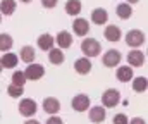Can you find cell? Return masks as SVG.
Listing matches in <instances>:
<instances>
[{
  "label": "cell",
  "instance_id": "cell-1",
  "mask_svg": "<svg viewBox=\"0 0 148 124\" xmlns=\"http://www.w3.org/2000/svg\"><path fill=\"white\" fill-rule=\"evenodd\" d=\"M81 52L84 57L88 59H93V57H98L100 52H102V45L100 41L95 40V38H84L81 41Z\"/></svg>",
  "mask_w": 148,
  "mask_h": 124
},
{
  "label": "cell",
  "instance_id": "cell-2",
  "mask_svg": "<svg viewBox=\"0 0 148 124\" xmlns=\"http://www.w3.org/2000/svg\"><path fill=\"white\" fill-rule=\"evenodd\" d=\"M126 45L127 47H131V48H138V47H141L145 40H147V36H145V33L141 31V29H129L127 33H126Z\"/></svg>",
  "mask_w": 148,
  "mask_h": 124
},
{
  "label": "cell",
  "instance_id": "cell-3",
  "mask_svg": "<svg viewBox=\"0 0 148 124\" xmlns=\"http://www.w3.org/2000/svg\"><path fill=\"white\" fill-rule=\"evenodd\" d=\"M119 102H121V93H119V90L109 88V90L103 91V95H102V105H103L105 109H114L115 105H119Z\"/></svg>",
  "mask_w": 148,
  "mask_h": 124
},
{
  "label": "cell",
  "instance_id": "cell-4",
  "mask_svg": "<svg viewBox=\"0 0 148 124\" xmlns=\"http://www.w3.org/2000/svg\"><path fill=\"white\" fill-rule=\"evenodd\" d=\"M17 109H19V114H21V116H24V117H33L38 110V105L33 98H21Z\"/></svg>",
  "mask_w": 148,
  "mask_h": 124
},
{
  "label": "cell",
  "instance_id": "cell-5",
  "mask_svg": "<svg viewBox=\"0 0 148 124\" xmlns=\"http://www.w3.org/2000/svg\"><path fill=\"white\" fill-rule=\"evenodd\" d=\"M121 60H122V53L119 50H107L103 53V57H102V64L105 67H109V69L117 67L121 64Z\"/></svg>",
  "mask_w": 148,
  "mask_h": 124
},
{
  "label": "cell",
  "instance_id": "cell-6",
  "mask_svg": "<svg viewBox=\"0 0 148 124\" xmlns=\"http://www.w3.org/2000/svg\"><path fill=\"white\" fill-rule=\"evenodd\" d=\"M24 74H26L28 81H38V79H41L45 76V67L41 64H36V62L28 64V67L24 69Z\"/></svg>",
  "mask_w": 148,
  "mask_h": 124
},
{
  "label": "cell",
  "instance_id": "cell-7",
  "mask_svg": "<svg viewBox=\"0 0 148 124\" xmlns=\"http://www.w3.org/2000/svg\"><path fill=\"white\" fill-rule=\"evenodd\" d=\"M90 103H91V100L84 93L76 95V97H73V100H71V107H73V110H76V112H86L90 109Z\"/></svg>",
  "mask_w": 148,
  "mask_h": 124
},
{
  "label": "cell",
  "instance_id": "cell-8",
  "mask_svg": "<svg viewBox=\"0 0 148 124\" xmlns=\"http://www.w3.org/2000/svg\"><path fill=\"white\" fill-rule=\"evenodd\" d=\"M145 60H147V55L141 52V50H138V48H133L129 53H127V62H129V66L134 69V67H141L143 64H145Z\"/></svg>",
  "mask_w": 148,
  "mask_h": 124
},
{
  "label": "cell",
  "instance_id": "cell-9",
  "mask_svg": "<svg viewBox=\"0 0 148 124\" xmlns=\"http://www.w3.org/2000/svg\"><path fill=\"white\" fill-rule=\"evenodd\" d=\"M73 31L76 36H86L90 33V23L84 17H77L73 21Z\"/></svg>",
  "mask_w": 148,
  "mask_h": 124
},
{
  "label": "cell",
  "instance_id": "cell-10",
  "mask_svg": "<svg viewBox=\"0 0 148 124\" xmlns=\"http://www.w3.org/2000/svg\"><path fill=\"white\" fill-rule=\"evenodd\" d=\"M88 117H90V121H91L93 124H102L103 121H105V117H107V110H105V107H103V105L91 107V109H90Z\"/></svg>",
  "mask_w": 148,
  "mask_h": 124
},
{
  "label": "cell",
  "instance_id": "cell-11",
  "mask_svg": "<svg viewBox=\"0 0 148 124\" xmlns=\"http://www.w3.org/2000/svg\"><path fill=\"white\" fill-rule=\"evenodd\" d=\"M43 110L50 116H57V112L60 110V102L55 98V97H47L43 98V103H41Z\"/></svg>",
  "mask_w": 148,
  "mask_h": 124
},
{
  "label": "cell",
  "instance_id": "cell-12",
  "mask_svg": "<svg viewBox=\"0 0 148 124\" xmlns=\"http://www.w3.org/2000/svg\"><path fill=\"white\" fill-rule=\"evenodd\" d=\"M103 36H105V40L107 41L115 43V41H119L121 38H122V31H121L119 26H115V24H109V26L105 28V31H103Z\"/></svg>",
  "mask_w": 148,
  "mask_h": 124
},
{
  "label": "cell",
  "instance_id": "cell-13",
  "mask_svg": "<svg viewBox=\"0 0 148 124\" xmlns=\"http://www.w3.org/2000/svg\"><path fill=\"white\" fill-rule=\"evenodd\" d=\"M115 76H117V79H119L121 83H129L131 79H133L134 73H133V67L127 64V66H119Z\"/></svg>",
  "mask_w": 148,
  "mask_h": 124
},
{
  "label": "cell",
  "instance_id": "cell-14",
  "mask_svg": "<svg viewBox=\"0 0 148 124\" xmlns=\"http://www.w3.org/2000/svg\"><path fill=\"white\" fill-rule=\"evenodd\" d=\"M91 21H93V24H97V26L107 24V21H109V12H107L105 9H102V7L93 9V12H91Z\"/></svg>",
  "mask_w": 148,
  "mask_h": 124
},
{
  "label": "cell",
  "instance_id": "cell-15",
  "mask_svg": "<svg viewBox=\"0 0 148 124\" xmlns=\"http://www.w3.org/2000/svg\"><path fill=\"white\" fill-rule=\"evenodd\" d=\"M91 67H93V64H91V60L88 57H81V59H77L74 62V71L77 74H88L91 71Z\"/></svg>",
  "mask_w": 148,
  "mask_h": 124
},
{
  "label": "cell",
  "instance_id": "cell-16",
  "mask_svg": "<svg viewBox=\"0 0 148 124\" xmlns=\"http://www.w3.org/2000/svg\"><path fill=\"white\" fill-rule=\"evenodd\" d=\"M55 43H57V47L59 48H69L71 45H73V35L69 33V31H59L57 33V36H55Z\"/></svg>",
  "mask_w": 148,
  "mask_h": 124
},
{
  "label": "cell",
  "instance_id": "cell-17",
  "mask_svg": "<svg viewBox=\"0 0 148 124\" xmlns=\"http://www.w3.org/2000/svg\"><path fill=\"white\" fill-rule=\"evenodd\" d=\"M64 9H66V14H67V16L76 17V16L81 14V10H83V3H81V0H67L66 5H64Z\"/></svg>",
  "mask_w": 148,
  "mask_h": 124
},
{
  "label": "cell",
  "instance_id": "cell-18",
  "mask_svg": "<svg viewBox=\"0 0 148 124\" xmlns=\"http://www.w3.org/2000/svg\"><path fill=\"white\" fill-rule=\"evenodd\" d=\"M0 62L5 69H14L17 64H19V57L14 53V52H5L2 57H0Z\"/></svg>",
  "mask_w": 148,
  "mask_h": 124
},
{
  "label": "cell",
  "instance_id": "cell-19",
  "mask_svg": "<svg viewBox=\"0 0 148 124\" xmlns=\"http://www.w3.org/2000/svg\"><path fill=\"white\" fill-rule=\"evenodd\" d=\"M19 59H21L23 62H26V64H33L35 59H36V52H35V48L29 47V45H24V47L21 48V52H19Z\"/></svg>",
  "mask_w": 148,
  "mask_h": 124
},
{
  "label": "cell",
  "instance_id": "cell-20",
  "mask_svg": "<svg viewBox=\"0 0 148 124\" xmlns=\"http://www.w3.org/2000/svg\"><path fill=\"white\" fill-rule=\"evenodd\" d=\"M48 60H50V64H53V66H60L64 60H66V55H64V52H62V48H50L48 50Z\"/></svg>",
  "mask_w": 148,
  "mask_h": 124
},
{
  "label": "cell",
  "instance_id": "cell-21",
  "mask_svg": "<svg viewBox=\"0 0 148 124\" xmlns=\"http://www.w3.org/2000/svg\"><path fill=\"white\" fill-rule=\"evenodd\" d=\"M38 48H41V50H50V48H53V45H55V38L52 36V35H48V33H43V35H40L38 36Z\"/></svg>",
  "mask_w": 148,
  "mask_h": 124
},
{
  "label": "cell",
  "instance_id": "cell-22",
  "mask_svg": "<svg viewBox=\"0 0 148 124\" xmlns=\"http://www.w3.org/2000/svg\"><path fill=\"white\" fill-rule=\"evenodd\" d=\"M17 9L16 0H0V14L2 16H12Z\"/></svg>",
  "mask_w": 148,
  "mask_h": 124
},
{
  "label": "cell",
  "instance_id": "cell-23",
  "mask_svg": "<svg viewBox=\"0 0 148 124\" xmlns=\"http://www.w3.org/2000/svg\"><path fill=\"white\" fill-rule=\"evenodd\" d=\"M115 14H117V17H121V19H129V17L133 16V7H131L127 2H122V3L117 5Z\"/></svg>",
  "mask_w": 148,
  "mask_h": 124
},
{
  "label": "cell",
  "instance_id": "cell-24",
  "mask_svg": "<svg viewBox=\"0 0 148 124\" xmlns=\"http://www.w3.org/2000/svg\"><path fill=\"white\" fill-rule=\"evenodd\" d=\"M12 45H14V40L9 33H0V52H3V53L10 52Z\"/></svg>",
  "mask_w": 148,
  "mask_h": 124
},
{
  "label": "cell",
  "instance_id": "cell-25",
  "mask_svg": "<svg viewBox=\"0 0 148 124\" xmlns=\"http://www.w3.org/2000/svg\"><path fill=\"white\" fill-rule=\"evenodd\" d=\"M133 90L136 93H143L148 90V79L145 76H138V78H133Z\"/></svg>",
  "mask_w": 148,
  "mask_h": 124
},
{
  "label": "cell",
  "instance_id": "cell-26",
  "mask_svg": "<svg viewBox=\"0 0 148 124\" xmlns=\"http://www.w3.org/2000/svg\"><path fill=\"white\" fill-rule=\"evenodd\" d=\"M7 93H9L10 98H21L24 95V86H16V84L10 83L9 88H7Z\"/></svg>",
  "mask_w": 148,
  "mask_h": 124
},
{
  "label": "cell",
  "instance_id": "cell-27",
  "mask_svg": "<svg viewBox=\"0 0 148 124\" xmlns=\"http://www.w3.org/2000/svg\"><path fill=\"white\" fill-rule=\"evenodd\" d=\"M26 74H24V71H14L12 73V84H16V86H24L26 84Z\"/></svg>",
  "mask_w": 148,
  "mask_h": 124
},
{
  "label": "cell",
  "instance_id": "cell-28",
  "mask_svg": "<svg viewBox=\"0 0 148 124\" xmlns=\"http://www.w3.org/2000/svg\"><path fill=\"white\" fill-rule=\"evenodd\" d=\"M112 124H129V119L126 114H115L112 119Z\"/></svg>",
  "mask_w": 148,
  "mask_h": 124
},
{
  "label": "cell",
  "instance_id": "cell-29",
  "mask_svg": "<svg viewBox=\"0 0 148 124\" xmlns=\"http://www.w3.org/2000/svg\"><path fill=\"white\" fill-rule=\"evenodd\" d=\"M57 3H59V0H41V5L45 9H53V7H57Z\"/></svg>",
  "mask_w": 148,
  "mask_h": 124
},
{
  "label": "cell",
  "instance_id": "cell-30",
  "mask_svg": "<svg viewBox=\"0 0 148 124\" xmlns=\"http://www.w3.org/2000/svg\"><path fill=\"white\" fill-rule=\"evenodd\" d=\"M45 124H64V121H62L60 117H57V116H52V117L47 119V123Z\"/></svg>",
  "mask_w": 148,
  "mask_h": 124
},
{
  "label": "cell",
  "instance_id": "cell-31",
  "mask_svg": "<svg viewBox=\"0 0 148 124\" xmlns=\"http://www.w3.org/2000/svg\"><path fill=\"white\" fill-rule=\"evenodd\" d=\"M129 124H147V123H145L143 117H133V119L129 121Z\"/></svg>",
  "mask_w": 148,
  "mask_h": 124
},
{
  "label": "cell",
  "instance_id": "cell-32",
  "mask_svg": "<svg viewBox=\"0 0 148 124\" xmlns=\"http://www.w3.org/2000/svg\"><path fill=\"white\" fill-rule=\"evenodd\" d=\"M24 124H41V123H40V121H36V119H28Z\"/></svg>",
  "mask_w": 148,
  "mask_h": 124
},
{
  "label": "cell",
  "instance_id": "cell-33",
  "mask_svg": "<svg viewBox=\"0 0 148 124\" xmlns=\"http://www.w3.org/2000/svg\"><path fill=\"white\" fill-rule=\"evenodd\" d=\"M126 2H127V3H129V5H134V3H138V2H140V0H126Z\"/></svg>",
  "mask_w": 148,
  "mask_h": 124
},
{
  "label": "cell",
  "instance_id": "cell-34",
  "mask_svg": "<svg viewBox=\"0 0 148 124\" xmlns=\"http://www.w3.org/2000/svg\"><path fill=\"white\" fill-rule=\"evenodd\" d=\"M19 2H23V3H29V2H33V0H19Z\"/></svg>",
  "mask_w": 148,
  "mask_h": 124
},
{
  "label": "cell",
  "instance_id": "cell-35",
  "mask_svg": "<svg viewBox=\"0 0 148 124\" xmlns=\"http://www.w3.org/2000/svg\"><path fill=\"white\" fill-rule=\"evenodd\" d=\"M2 69H3V66H2V62H0V73H2Z\"/></svg>",
  "mask_w": 148,
  "mask_h": 124
},
{
  "label": "cell",
  "instance_id": "cell-36",
  "mask_svg": "<svg viewBox=\"0 0 148 124\" xmlns=\"http://www.w3.org/2000/svg\"><path fill=\"white\" fill-rule=\"evenodd\" d=\"M0 23H2V14H0Z\"/></svg>",
  "mask_w": 148,
  "mask_h": 124
},
{
  "label": "cell",
  "instance_id": "cell-37",
  "mask_svg": "<svg viewBox=\"0 0 148 124\" xmlns=\"http://www.w3.org/2000/svg\"><path fill=\"white\" fill-rule=\"evenodd\" d=\"M147 55H148V48H147Z\"/></svg>",
  "mask_w": 148,
  "mask_h": 124
}]
</instances>
